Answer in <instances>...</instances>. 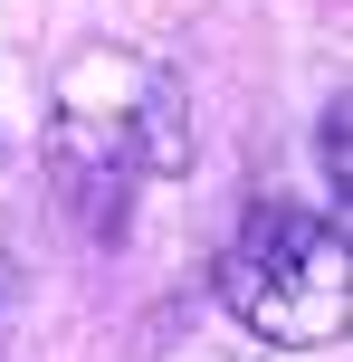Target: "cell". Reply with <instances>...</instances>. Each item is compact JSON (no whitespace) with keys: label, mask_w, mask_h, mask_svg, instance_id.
<instances>
[{"label":"cell","mask_w":353,"mask_h":362,"mask_svg":"<svg viewBox=\"0 0 353 362\" xmlns=\"http://www.w3.org/2000/svg\"><path fill=\"white\" fill-rule=\"evenodd\" d=\"M220 305L267 344H335L344 334V219L267 210L220 257Z\"/></svg>","instance_id":"6da1fadb"},{"label":"cell","mask_w":353,"mask_h":362,"mask_svg":"<svg viewBox=\"0 0 353 362\" xmlns=\"http://www.w3.org/2000/svg\"><path fill=\"white\" fill-rule=\"evenodd\" d=\"M125 153H134V172H182L191 163V95H182V76L144 67V86L125 105Z\"/></svg>","instance_id":"7a4b0ae2"},{"label":"cell","mask_w":353,"mask_h":362,"mask_svg":"<svg viewBox=\"0 0 353 362\" xmlns=\"http://www.w3.org/2000/svg\"><path fill=\"white\" fill-rule=\"evenodd\" d=\"M316 163H325V181H335V210H344V181H353V105H344V95L325 105V124H316Z\"/></svg>","instance_id":"3957f363"}]
</instances>
